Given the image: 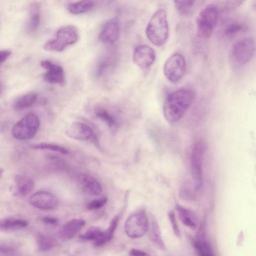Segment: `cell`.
<instances>
[{
    "label": "cell",
    "mask_w": 256,
    "mask_h": 256,
    "mask_svg": "<svg viewBox=\"0 0 256 256\" xmlns=\"http://www.w3.org/2000/svg\"><path fill=\"white\" fill-rule=\"evenodd\" d=\"M194 97V90L182 88L168 94L164 104L163 114L169 122L178 120L192 104Z\"/></svg>",
    "instance_id": "6da1fadb"
},
{
    "label": "cell",
    "mask_w": 256,
    "mask_h": 256,
    "mask_svg": "<svg viewBox=\"0 0 256 256\" xmlns=\"http://www.w3.org/2000/svg\"><path fill=\"white\" fill-rule=\"evenodd\" d=\"M149 40L157 46L165 44L169 35L167 13L165 10H157L150 18L146 30Z\"/></svg>",
    "instance_id": "7a4b0ae2"
},
{
    "label": "cell",
    "mask_w": 256,
    "mask_h": 256,
    "mask_svg": "<svg viewBox=\"0 0 256 256\" xmlns=\"http://www.w3.org/2000/svg\"><path fill=\"white\" fill-rule=\"evenodd\" d=\"M79 38L78 28L73 25H66L60 28L56 37L48 40L44 48L50 52H62L68 46L76 43Z\"/></svg>",
    "instance_id": "3957f363"
},
{
    "label": "cell",
    "mask_w": 256,
    "mask_h": 256,
    "mask_svg": "<svg viewBox=\"0 0 256 256\" xmlns=\"http://www.w3.org/2000/svg\"><path fill=\"white\" fill-rule=\"evenodd\" d=\"M220 9L214 4L204 7L198 14L196 24L198 34L208 38L212 34L218 20Z\"/></svg>",
    "instance_id": "277c9868"
},
{
    "label": "cell",
    "mask_w": 256,
    "mask_h": 256,
    "mask_svg": "<svg viewBox=\"0 0 256 256\" xmlns=\"http://www.w3.org/2000/svg\"><path fill=\"white\" fill-rule=\"evenodd\" d=\"M40 124L38 116L34 112L28 113L14 125L12 134L15 138L19 140L31 139L36 134Z\"/></svg>",
    "instance_id": "5b68a950"
},
{
    "label": "cell",
    "mask_w": 256,
    "mask_h": 256,
    "mask_svg": "<svg viewBox=\"0 0 256 256\" xmlns=\"http://www.w3.org/2000/svg\"><path fill=\"white\" fill-rule=\"evenodd\" d=\"M150 220L144 210H137L126 219L124 230L126 235L132 238L142 236L148 230Z\"/></svg>",
    "instance_id": "8992f818"
},
{
    "label": "cell",
    "mask_w": 256,
    "mask_h": 256,
    "mask_svg": "<svg viewBox=\"0 0 256 256\" xmlns=\"http://www.w3.org/2000/svg\"><path fill=\"white\" fill-rule=\"evenodd\" d=\"M256 42L252 38L240 39L233 45L231 56L234 62L244 65L248 62L254 54Z\"/></svg>",
    "instance_id": "52a82bcc"
},
{
    "label": "cell",
    "mask_w": 256,
    "mask_h": 256,
    "mask_svg": "<svg viewBox=\"0 0 256 256\" xmlns=\"http://www.w3.org/2000/svg\"><path fill=\"white\" fill-rule=\"evenodd\" d=\"M163 70L166 78L170 82L174 83L180 81L186 72L184 58L180 54H173L166 62Z\"/></svg>",
    "instance_id": "ba28073f"
},
{
    "label": "cell",
    "mask_w": 256,
    "mask_h": 256,
    "mask_svg": "<svg viewBox=\"0 0 256 256\" xmlns=\"http://www.w3.org/2000/svg\"><path fill=\"white\" fill-rule=\"evenodd\" d=\"M205 152V145L202 142H196L193 146L191 156V170L194 188H201L203 184L202 162Z\"/></svg>",
    "instance_id": "9c48e42d"
},
{
    "label": "cell",
    "mask_w": 256,
    "mask_h": 256,
    "mask_svg": "<svg viewBox=\"0 0 256 256\" xmlns=\"http://www.w3.org/2000/svg\"><path fill=\"white\" fill-rule=\"evenodd\" d=\"M66 134L68 137L76 140H90L95 146H99L96 134L89 126L84 123L78 122L72 123L68 128Z\"/></svg>",
    "instance_id": "30bf717a"
},
{
    "label": "cell",
    "mask_w": 256,
    "mask_h": 256,
    "mask_svg": "<svg viewBox=\"0 0 256 256\" xmlns=\"http://www.w3.org/2000/svg\"><path fill=\"white\" fill-rule=\"evenodd\" d=\"M28 202L32 206L43 210L53 209L58 202L57 197L54 194L45 190L35 192L30 197Z\"/></svg>",
    "instance_id": "8fae6325"
},
{
    "label": "cell",
    "mask_w": 256,
    "mask_h": 256,
    "mask_svg": "<svg viewBox=\"0 0 256 256\" xmlns=\"http://www.w3.org/2000/svg\"><path fill=\"white\" fill-rule=\"evenodd\" d=\"M156 60L154 50L147 45H140L134 49L132 54L134 63L141 68L150 67Z\"/></svg>",
    "instance_id": "7c38bea8"
},
{
    "label": "cell",
    "mask_w": 256,
    "mask_h": 256,
    "mask_svg": "<svg viewBox=\"0 0 256 256\" xmlns=\"http://www.w3.org/2000/svg\"><path fill=\"white\" fill-rule=\"evenodd\" d=\"M40 65L46 70L44 74V78L46 82L60 85L64 84V72L62 66L49 60H42Z\"/></svg>",
    "instance_id": "4fadbf2b"
},
{
    "label": "cell",
    "mask_w": 256,
    "mask_h": 256,
    "mask_svg": "<svg viewBox=\"0 0 256 256\" xmlns=\"http://www.w3.org/2000/svg\"><path fill=\"white\" fill-rule=\"evenodd\" d=\"M76 181L80 189L88 195L96 196L102 192V188L100 182L90 174H80L77 176Z\"/></svg>",
    "instance_id": "5bb4252c"
},
{
    "label": "cell",
    "mask_w": 256,
    "mask_h": 256,
    "mask_svg": "<svg viewBox=\"0 0 256 256\" xmlns=\"http://www.w3.org/2000/svg\"><path fill=\"white\" fill-rule=\"evenodd\" d=\"M34 188V181L30 177L18 174L14 176V185L12 191L15 196L24 197L30 194Z\"/></svg>",
    "instance_id": "9a60e30c"
},
{
    "label": "cell",
    "mask_w": 256,
    "mask_h": 256,
    "mask_svg": "<svg viewBox=\"0 0 256 256\" xmlns=\"http://www.w3.org/2000/svg\"><path fill=\"white\" fill-rule=\"evenodd\" d=\"M120 26L116 19L108 20L104 25L98 35L99 40L103 43L112 44L118 39Z\"/></svg>",
    "instance_id": "2e32d148"
},
{
    "label": "cell",
    "mask_w": 256,
    "mask_h": 256,
    "mask_svg": "<svg viewBox=\"0 0 256 256\" xmlns=\"http://www.w3.org/2000/svg\"><path fill=\"white\" fill-rule=\"evenodd\" d=\"M85 224L80 218H72L64 224L59 230V236L63 240L73 238Z\"/></svg>",
    "instance_id": "e0dca14e"
},
{
    "label": "cell",
    "mask_w": 256,
    "mask_h": 256,
    "mask_svg": "<svg viewBox=\"0 0 256 256\" xmlns=\"http://www.w3.org/2000/svg\"><path fill=\"white\" fill-rule=\"evenodd\" d=\"M194 246L198 256H215L203 230H200L198 232L194 240Z\"/></svg>",
    "instance_id": "ac0fdd59"
},
{
    "label": "cell",
    "mask_w": 256,
    "mask_h": 256,
    "mask_svg": "<svg viewBox=\"0 0 256 256\" xmlns=\"http://www.w3.org/2000/svg\"><path fill=\"white\" fill-rule=\"evenodd\" d=\"M148 231L151 242L158 248L166 250V246L163 241L158 223L154 216H151Z\"/></svg>",
    "instance_id": "d6986e66"
},
{
    "label": "cell",
    "mask_w": 256,
    "mask_h": 256,
    "mask_svg": "<svg viewBox=\"0 0 256 256\" xmlns=\"http://www.w3.org/2000/svg\"><path fill=\"white\" fill-rule=\"evenodd\" d=\"M176 210L181 222L186 227L196 229L198 226V218L190 210L179 204H176Z\"/></svg>",
    "instance_id": "ffe728a7"
},
{
    "label": "cell",
    "mask_w": 256,
    "mask_h": 256,
    "mask_svg": "<svg viewBox=\"0 0 256 256\" xmlns=\"http://www.w3.org/2000/svg\"><path fill=\"white\" fill-rule=\"evenodd\" d=\"M40 8L38 4L32 2L29 8V17L28 29L30 32H35L38 29L40 23Z\"/></svg>",
    "instance_id": "44dd1931"
},
{
    "label": "cell",
    "mask_w": 256,
    "mask_h": 256,
    "mask_svg": "<svg viewBox=\"0 0 256 256\" xmlns=\"http://www.w3.org/2000/svg\"><path fill=\"white\" fill-rule=\"evenodd\" d=\"M28 225V222L24 219L9 218L1 220L0 229L1 231L12 232L24 228Z\"/></svg>",
    "instance_id": "7402d4cb"
},
{
    "label": "cell",
    "mask_w": 256,
    "mask_h": 256,
    "mask_svg": "<svg viewBox=\"0 0 256 256\" xmlns=\"http://www.w3.org/2000/svg\"><path fill=\"white\" fill-rule=\"evenodd\" d=\"M36 92H29L20 96L14 102V107L16 110H21L32 106L38 98Z\"/></svg>",
    "instance_id": "603a6c76"
},
{
    "label": "cell",
    "mask_w": 256,
    "mask_h": 256,
    "mask_svg": "<svg viewBox=\"0 0 256 256\" xmlns=\"http://www.w3.org/2000/svg\"><path fill=\"white\" fill-rule=\"evenodd\" d=\"M94 5L95 3L93 0H80L69 4L67 8L70 13L78 14L90 11Z\"/></svg>",
    "instance_id": "cb8c5ba5"
},
{
    "label": "cell",
    "mask_w": 256,
    "mask_h": 256,
    "mask_svg": "<svg viewBox=\"0 0 256 256\" xmlns=\"http://www.w3.org/2000/svg\"><path fill=\"white\" fill-rule=\"evenodd\" d=\"M104 230L97 226L88 228L84 233L80 236V238L84 240L93 241L95 246L100 240Z\"/></svg>",
    "instance_id": "d4e9b609"
},
{
    "label": "cell",
    "mask_w": 256,
    "mask_h": 256,
    "mask_svg": "<svg viewBox=\"0 0 256 256\" xmlns=\"http://www.w3.org/2000/svg\"><path fill=\"white\" fill-rule=\"evenodd\" d=\"M96 116L105 122L111 129H114L117 126V122L112 115L106 109L98 108L94 110Z\"/></svg>",
    "instance_id": "484cf974"
},
{
    "label": "cell",
    "mask_w": 256,
    "mask_h": 256,
    "mask_svg": "<svg viewBox=\"0 0 256 256\" xmlns=\"http://www.w3.org/2000/svg\"><path fill=\"white\" fill-rule=\"evenodd\" d=\"M36 242L38 249L42 252L48 251L54 248L56 244V242L53 238L42 234L37 235Z\"/></svg>",
    "instance_id": "4316f807"
},
{
    "label": "cell",
    "mask_w": 256,
    "mask_h": 256,
    "mask_svg": "<svg viewBox=\"0 0 256 256\" xmlns=\"http://www.w3.org/2000/svg\"><path fill=\"white\" fill-rule=\"evenodd\" d=\"M118 220L119 218L118 216H116L112 220L108 228L104 230L102 238L96 246H102L111 240L116 230Z\"/></svg>",
    "instance_id": "83f0119b"
},
{
    "label": "cell",
    "mask_w": 256,
    "mask_h": 256,
    "mask_svg": "<svg viewBox=\"0 0 256 256\" xmlns=\"http://www.w3.org/2000/svg\"><path fill=\"white\" fill-rule=\"evenodd\" d=\"M174 3L176 10L182 15L188 16L192 14L194 1L177 0H174Z\"/></svg>",
    "instance_id": "f1b7e54d"
},
{
    "label": "cell",
    "mask_w": 256,
    "mask_h": 256,
    "mask_svg": "<svg viewBox=\"0 0 256 256\" xmlns=\"http://www.w3.org/2000/svg\"><path fill=\"white\" fill-rule=\"evenodd\" d=\"M31 148L34 150H50L64 154H70V151L66 148L60 145L52 143L40 142L35 144L32 145Z\"/></svg>",
    "instance_id": "f546056e"
},
{
    "label": "cell",
    "mask_w": 256,
    "mask_h": 256,
    "mask_svg": "<svg viewBox=\"0 0 256 256\" xmlns=\"http://www.w3.org/2000/svg\"><path fill=\"white\" fill-rule=\"evenodd\" d=\"M244 28V25L241 23L232 22L225 27L222 34L225 36H231L242 30Z\"/></svg>",
    "instance_id": "4dcf8cb0"
},
{
    "label": "cell",
    "mask_w": 256,
    "mask_h": 256,
    "mask_svg": "<svg viewBox=\"0 0 256 256\" xmlns=\"http://www.w3.org/2000/svg\"><path fill=\"white\" fill-rule=\"evenodd\" d=\"M108 198L104 196L100 198L93 200L86 204V208L89 210H98L103 207L107 202Z\"/></svg>",
    "instance_id": "1f68e13d"
},
{
    "label": "cell",
    "mask_w": 256,
    "mask_h": 256,
    "mask_svg": "<svg viewBox=\"0 0 256 256\" xmlns=\"http://www.w3.org/2000/svg\"><path fill=\"white\" fill-rule=\"evenodd\" d=\"M168 218L174 234L177 237H180V230L178 227L175 214L174 212L170 211L168 212Z\"/></svg>",
    "instance_id": "d6a6232c"
},
{
    "label": "cell",
    "mask_w": 256,
    "mask_h": 256,
    "mask_svg": "<svg viewBox=\"0 0 256 256\" xmlns=\"http://www.w3.org/2000/svg\"><path fill=\"white\" fill-rule=\"evenodd\" d=\"M244 2L243 0H227L224 2V8L228 10H234L239 7Z\"/></svg>",
    "instance_id": "836d02e7"
},
{
    "label": "cell",
    "mask_w": 256,
    "mask_h": 256,
    "mask_svg": "<svg viewBox=\"0 0 256 256\" xmlns=\"http://www.w3.org/2000/svg\"><path fill=\"white\" fill-rule=\"evenodd\" d=\"M42 220L44 224L49 225H56L58 223V220L56 218L50 216L42 217Z\"/></svg>",
    "instance_id": "e575fe53"
},
{
    "label": "cell",
    "mask_w": 256,
    "mask_h": 256,
    "mask_svg": "<svg viewBox=\"0 0 256 256\" xmlns=\"http://www.w3.org/2000/svg\"><path fill=\"white\" fill-rule=\"evenodd\" d=\"M130 256H150L146 252L136 248H132L130 251Z\"/></svg>",
    "instance_id": "d590c367"
},
{
    "label": "cell",
    "mask_w": 256,
    "mask_h": 256,
    "mask_svg": "<svg viewBox=\"0 0 256 256\" xmlns=\"http://www.w3.org/2000/svg\"><path fill=\"white\" fill-rule=\"evenodd\" d=\"M12 52L9 50H2L0 52V62L2 64L10 56Z\"/></svg>",
    "instance_id": "8d00e7d4"
},
{
    "label": "cell",
    "mask_w": 256,
    "mask_h": 256,
    "mask_svg": "<svg viewBox=\"0 0 256 256\" xmlns=\"http://www.w3.org/2000/svg\"><path fill=\"white\" fill-rule=\"evenodd\" d=\"M252 7L256 10V0L252 2Z\"/></svg>",
    "instance_id": "74e56055"
}]
</instances>
